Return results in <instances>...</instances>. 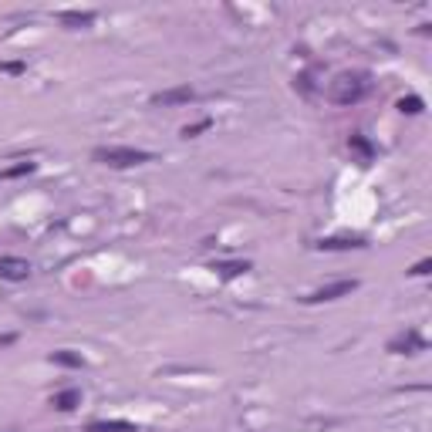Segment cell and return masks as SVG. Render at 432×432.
<instances>
[{"label":"cell","mask_w":432,"mask_h":432,"mask_svg":"<svg viewBox=\"0 0 432 432\" xmlns=\"http://www.w3.org/2000/svg\"><path fill=\"white\" fill-rule=\"evenodd\" d=\"M368 95V75L365 71H344L328 85V98L335 105H355Z\"/></svg>","instance_id":"obj_1"},{"label":"cell","mask_w":432,"mask_h":432,"mask_svg":"<svg viewBox=\"0 0 432 432\" xmlns=\"http://www.w3.org/2000/svg\"><path fill=\"white\" fill-rule=\"evenodd\" d=\"M92 159L102 162V166H112V169H132V166H142V162H152V152L132 149V145H98Z\"/></svg>","instance_id":"obj_2"},{"label":"cell","mask_w":432,"mask_h":432,"mask_svg":"<svg viewBox=\"0 0 432 432\" xmlns=\"http://www.w3.org/2000/svg\"><path fill=\"white\" fill-rule=\"evenodd\" d=\"M358 287V280H335V284H324L318 291H311L304 297V304H324V301H338L344 294H352Z\"/></svg>","instance_id":"obj_3"},{"label":"cell","mask_w":432,"mask_h":432,"mask_svg":"<svg viewBox=\"0 0 432 432\" xmlns=\"http://www.w3.org/2000/svg\"><path fill=\"white\" fill-rule=\"evenodd\" d=\"M388 352H392V355H416V352H426V338H422L419 331H405V335L388 341Z\"/></svg>","instance_id":"obj_4"},{"label":"cell","mask_w":432,"mask_h":432,"mask_svg":"<svg viewBox=\"0 0 432 432\" xmlns=\"http://www.w3.org/2000/svg\"><path fill=\"white\" fill-rule=\"evenodd\" d=\"M196 92L189 88V85H179V88H166V92L152 95V105L155 108H172V105H186V102H193Z\"/></svg>","instance_id":"obj_5"},{"label":"cell","mask_w":432,"mask_h":432,"mask_svg":"<svg viewBox=\"0 0 432 432\" xmlns=\"http://www.w3.org/2000/svg\"><path fill=\"white\" fill-rule=\"evenodd\" d=\"M0 277L4 280H28L31 277V263L20 257H0Z\"/></svg>","instance_id":"obj_6"},{"label":"cell","mask_w":432,"mask_h":432,"mask_svg":"<svg viewBox=\"0 0 432 432\" xmlns=\"http://www.w3.org/2000/svg\"><path fill=\"white\" fill-rule=\"evenodd\" d=\"M365 240L361 236H328V240H318V250H361Z\"/></svg>","instance_id":"obj_7"},{"label":"cell","mask_w":432,"mask_h":432,"mask_svg":"<svg viewBox=\"0 0 432 432\" xmlns=\"http://www.w3.org/2000/svg\"><path fill=\"white\" fill-rule=\"evenodd\" d=\"M348 149L358 155V162H361V166H368L371 159H375V145H371L365 136H352V139H348Z\"/></svg>","instance_id":"obj_8"},{"label":"cell","mask_w":432,"mask_h":432,"mask_svg":"<svg viewBox=\"0 0 432 432\" xmlns=\"http://www.w3.org/2000/svg\"><path fill=\"white\" fill-rule=\"evenodd\" d=\"M58 20L64 28H88V24H95V14L92 11H61Z\"/></svg>","instance_id":"obj_9"},{"label":"cell","mask_w":432,"mask_h":432,"mask_svg":"<svg viewBox=\"0 0 432 432\" xmlns=\"http://www.w3.org/2000/svg\"><path fill=\"white\" fill-rule=\"evenodd\" d=\"M51 405L61 409V412H71V409L81 405V392H78V388H64V392H58V395L51 399Z\"/></svg>","instance_id":"obj_10"},{"label":"cell","mask_w":432,"mask_h":432,"mask_svg":"<svg viewBox=\"0 0 432 432\" xmlns=\"http://www.w3.org/2000/svg\"><path fill=\"white\" fill-rule=\"evenodd\" d=\"M88 432H139L125 419H108V422H88Z\"/></svg>","instance_id":"obj_11"},{"label":"cell","mask_w":432,"mask_h":432,"mask_svg":"<svg viewBox=\"0 0 432 432\" xmlns=\"http://www.w3.org/2000/svg\"><path fill=\"white\" fill-rule=\"evenodd\" d=\"M213 270L220 274V277H240V274H247L250 263L247 260H223V263H213Z\"/></svg>","instance_id":"obj_12"},{"label":"cell","mask_w":432,"mask_h":432,"mask_svg":"<svg viewBox=\"0 0 432 432\" xmlns=\"http://www.w3.org/2000/svg\"><path fill=\"white\" fill-rule=\"evenodd\" d=\"M51 361H54V365H64V368H81V365H85V358L75 355V352H54Z\"/></svg>","instance_id":"obj_13"},{"label":"cell","mask_w":432,"mask_h":432,"mask_svg":"<svg viewBox=\"0 0 432 432\" xmlns=\"http://www.w3.org/2000/svg\"><path fill=\"white\" fill-rule=\"evenodd\" d=\"M399 112L419 115V112H422V98H419V95H409V98H402V102H399Z\"/></svg>","instance_id":"obj_14"},{"label":"cell","mask_w":432,"mask_h":432,"mask_svg":"<svg viewBox=\"0 0 432 432\" xmlns=\"http://www.w3.org/2000/svg\"><path fill=\"white\" fill-rule=\"evenodd\" d=\"M34 172V162H20V166H11V169L0 172V179H17V176H28Z\"/></svg>","instance_id":"obj_15"},{"label":"cell","mask_w":432,"mask_h":432,"mask_svg":"<svg viewBox=\"0 0 432 432\" xmlns=\"http://www.w3.org/2000/svg\"><path fill=\"white\" fill-rule=\"evenodd\" d=\"M203 128H210V119H203V122H196V125H186V128H183V139H193V136H200Z\"/></svg>","instance_id":"obj_16"},{"label":"cell","mask_w":432,"mask_h":432,"mask_svg":"<svg viewBox=\"0 0 432 432\" xmlns=\"http://www.w3.org/2000/svg\"><path fill=\"white\" fill-rule=\"evenodd\" d=\"M429 270H432V260H429V257H426V260H419L416 267L409 270V274H416V277H422V274H429Z\"/></svg>","instance_id":"obj_17"},{"label":"cell","mask_w":432,"mask_h":432,"mask_svg":"<svg viewBox=\"0 0 432 432\" xmlns=\"http://www.w3.org/2000/svg\"><path fill=\"white\" fill-rule=\"evenodd\" d=\"M20 68H24V64H7V61H0V71H14V75H17Z\"/></svg>","instance_id":"obj_18"},{"label":"cell","mask_w":432,"mask_h":432,"mask_svg":"<svg viewBox=\"0 0 432 432\" xmlns=\"http://www.w3.org/2000/svg\"><path fill=\"white\" fill-rule=\"evenodd\" d=\"M11 341H14V335H4V338H0V344H11Z\"/></svg>","instance_id":"obj_19"}]
</instances>
